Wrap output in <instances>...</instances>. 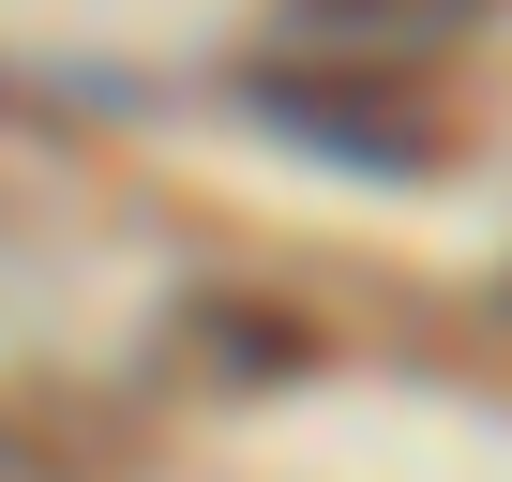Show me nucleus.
Here are the masks:
<instances>
[{"instance_id": "nucleus-1", "label": "nucleus", "mask_w": 512, "mask_h": 482, "mask_svg": "<svg viewBox=\"0 0 512 482\" xmlns=\"http://www.w3.org/2000/svg\"><path fill=\"white\" fill-rule=\"evenodd\" d=\"M256 106H272L287 136L377 151V166H437V136H422V91H377V76H256Z\"/></svg>"}]
</instances>
